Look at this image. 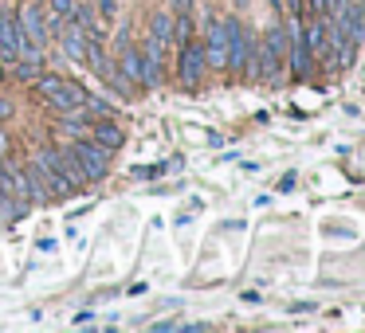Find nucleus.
Returning <instances> with one entry per match:
<instances>
[{
  "label": "nucleus",
  "instance_id": "obj_21",
  "mask_svg": "<svg viewBox=\"0 0 365 333\" xmlns=\"http://www.w3.org/2000/svg\"><path fill=\"white\" fill-rule=\"evenodd\" d=\"M291 189H294V173H287L283 184H279V192H291Z\"/></svg>",
  "mask_w": 365,
  "mask_h": 333
},
{
  "label": "nucleus",
  "instance_id": "obj_19",
  "mask_svg": "<svg viewBox=\"0 0 365 333\" xmlns=\"http://www.w3.org/2000/svg\"><path fill=\"white\" fill-rule=\"evenodd\" d=\"M98 12H103V16H114V12H118V0H98Z\"/></svg>",
  "mask_w": 365,
  "mask_h": 333
},
{
  "label": "nucleus",
  "instance_id": "obj_22",
  "mask_svg": "<svg viewBox=\"0 0 365 333\" xmlns=\"http://www.w3.org/2000/svg\"><path fill=\"white\" fill-rule=\"evenodd\" d=\"M346 4H349V9H361L365 12V0H346Z\"/></svg>",
  "mask_w": 365,
  "mask_h": 333
},
{
  "label": "nucleus",
  "instance_id": "obj_3",
  "mask_svg": "<svg viewBox=\"0 0 365 333\" xmlns=\"http://www.w3.org/2000/svg\"><path fill=\"white\" fill-rule=\"evenodd\" d=\"M71 153H75V161H79V169H83V176L87 181H98V176H106V169H110V157H106V145H98L95 137H75L71 142Z\"/></svg>",
  "mask_w": 365,
  "mask_h": 333
},
{
  "label": "nucleus",
  "instance_id": "obj_1",
  "mask_svg": "<svg viewBox=\"0 0 365 333\" xmlns=\"http://www.w3.org/2000/svg\"><path fill=\"white\" fill-rule=\"evenodd\" d=\"M36 95H40L48 106H56L59 114L63 110H83V106H87V90L75 87V83H67V79H59V75H40V79H36Z\"/></svg>",
  "mask_w": 365,
  "mask_h": 333
},
{
  "label": "nucleus",
  "instance_id": "obj_6",
  "mask_svg": "<svg viewBox=\"0 0 365 333\" xmlns=\"http://www.w3.org/2000/svg\"><path fill=\"white\" fill-rule=\"evenodd\" d=\"M205 48H200L197 40H189V43H181V83L185 87H200V75H205Z\"/></svg>",
  "mask_w": 365,
  "mask_h": 333
},
{
  "label": "nucleus",
  "instance_id": "obj_10",
  "mask_svg": "<svg viewBox=\"0 0 365 333\" xmlns=\"http://www.w3.org/2000/svg\"><path fill=\"white\" fill-rule=\"evenodd\" d=\"M122 75H126V83H138V87H145V56L134 48H122Z\"/></svg>",
  "mask_w": 365,
  "mask_h": 333
},
{
  "label": "nucleus",
  "instance_id": "obj_13",
  "mask_svg": "<svg viewBox=\"0 0 365 333\" xmlns=\"http://www.w3.org/2000/svg\"><path fill=\"white\" fill-rule=\"evenodd\" d=\"M291 67H294V75H307V67H310V48H307V40H302V28L294 32V43H291Z\"/></svg>",
  "mask_w": 365,
  "mask_h": 333
},
{
  "label": "nucleus",
  "instance_id": "obj_17",
  "mask_svg": "<svg viewBox=\"0 0 365 333\" xmlns=\"http://www.w3.org/2000/svg\"><path fill=\"white\" fill-rule=\"evenodd\" d=\"M75 4H79V0H51V12H56V20H71V16H75Z\"/></svg>",
  "mask_w": 365,
  "mask_h": 333
},
{
  "label": "nucleus",
  "instance_id": "obj_4",
  "mask_svg": "<svg viewBox=\"0 0 365 333\" xmlns=\"http://www.w3.org/2000/svg\"><path fill=\"white\" fill-rule=\"evenodd\" d=\"M20 32H24V56H32L36 48H43V43L51 40L48 32V20H43V9L36 4V0H28L24 9H20Z\"/></svg>",
  "mask_w": 365,
  "mask_h": 333
},
{
  "label": "nucleus",
  "instance_id": "obj_7",
  "mask_svg": "<svg viewBox=\"0 0 365 333\" xmlns=\"http://www.w3.org/2000/svg\"><path fill=\"white\" fill-rule=\"evenodd\" d=\"M0 56L4 59H16L24 56V32H20V20L0 12Z\"/></svg>",
  "mask_w": 365,
  "mask_h": 333
},
{
  "label": "nucleus",
  "instance_id": "obj_12",
  "mask_svg": "<svg viewBox=\"0 0 365 333\" xmlns=\"http://www.w3.org/2000/svg\"><path fill=\"white\" fill-rule=\"evenodd\" d=\"M91 137H95L98 145H106V149H118L122 145V130L114 126V122H95V126H91Z\"/></svg>",
  "mask_w": 365,
  "mask_h": 333
},
{
  "label": "nucleus",
  "instance_id": "obj_5",
  "mask_svg": "<svg viewBox=\"0 0 365 333\" xmlns=\"http://www.w3.org/2000/svg\"><path fill=\"white\" fill-rule=\"evenodd\" d=\"M224 32H228V67H247L252 63V43H247V32L240 20H224Z\"/></svg>",
  "mask_w": 365,
  "mask_h": 333
},
{
  "label": "nucleus",
  "instance_id": "obj_20",
  "mask_svg": "<svg viewBox=\"0 0 365 333\" xmlns=\"http://www.w3.org/2000/svg\"><path fill=\"white\" fill-rule=\"evenodd\" d=\"M173 9H177V16H181V12H192V0H173Z\"/></svg>",
  "mask_w": 365,
  "mask_h": 333
},
{
  "label": "nucleus",
  "instance_id": "obj_18",
  "mask_svg": "<svg viewBox=\"0 0 365 333\" xmlns=\"http://www.w3.org/2000/svg\"><path fill=\"white\" fill-rule=\"evenodd\" d=\"M16 75H20V79H36V75H40V67H36V59H24V63L16 67Z\"/></svg>",
  "mask_w": 365,
  "mask_h": 333
},
{
  "label": "nucleus",
  "instance_id": "obj_15",
  "mask_svg": "<svg viewBox=\"0 0 365 333\" xmlns=\"http://www.w3.org/2000/svg\"><path fill=\"white\" fill-rule=\"evenodd\" d=\"M150 36H158V40H173V20L165 16V12H158V16H153V24H150Z\"/></svg>",
  "mask_w": 365,
  "mask_h": 333
},
{
  "label": "nucleus",
  "instance_id": "obj_14",
  "mask_svg": "<svg viewBox=\"0 0 365 333\" xmlns=\"http://www.w3.org/2000/svg\"><path fill=\"white\" fill-rule=\"evenodd\" d=\"M56 161H59V169L67 173V181H71V184H83V181H87V176H83V169H79V161H75V153H71V145H67V149H59Z\"/></svg>",
  "mask_w": 365,
  "mask_h": 333
},
{
  "label": "nucleus",
  "instance_id": "obj_8",
  "mask_svg": "<svg viewBox=\"0 0 365 333\" xmlns=\"http://www.w3.org/2000/svg\"><path fill=\"white\" fill-rule=\"evenodd\" d=\"M205 59H208L212 67H228V32H224V20H208Z\"/></svg>",
  "mask_w": 365,
  "mask_h": 333
},
{
  "label": "nucleus",
  "instance_id": "obj_9",
  "mask_svg": "<svg viewBox=\"0 0 365 333\" xmlns=\"http://www.w3.org/2000/svg\"><path fill=\"white\" fill-rule=\"evenodd\" d=\"M36 165H40V173H43V181H48V189H51V192H71V189H75V184L67 181V173L59 169L56 149L40 153V157H36Z\"/></svg>",
  "mask_w": 365,
  "mask_h": 333
},
{
  "label": "nucleus",
  "instance_id": "obj_2",
  "mask_svg": "<svg viewBox=\"0 0 365 333\" xmlns=\"http://www.w3.org/2000/svg\"><path fill=\"white\" fill-rule=\"evenodd\" d=\"M283 51H287V32L283 28H267V36H263V51H259V59H255V79H267V83H275L279 75H283Z\"/></svg>",
  "mask_w": 365,
  "mask_h": 333
},
{
  "label": "nucleus",
  "instance_id": "obj_16",
  "mask_svg": "<svg viewBox=\"0 0 365 333\" xmlns=\"http://www.w3.org/2000/svg\"><path fill=\"white\" fill-rule=\"evenodd\" d=\"M173 40H177V43H189V40H192V20H189V12H181V16H177Z\"/></svg>",
  "mask_w": 365,
  "mask_h": 333
},
{
  "label": "nucleus",
  "instance_id": "obj_11",
  "mask_svg": "<svg viewBox=\"0 0 365 333\" xmlns=\"http://www.w3.org/2000/svg\"><path fill=\"white\" fill-rule=\"evenodd\" d=\"M63 51H67L71 59H79V63L91 56V40L83 36V28H71V32H63Z\"/></svg>",
  "mask_w": 365,
  "mask_h": 333
},
{
  "label": "nucleus",
  "instance_id": "obj_23",
  "mask_svg": "<svg viewBox=\"0 0 365 333\" xmlns=\"http://www.w3.org/2000/svg\"><path fill=\"white\" fill-rule=\"evenodd\" d=\"M271 4H275V9H279V0H271Z\"/></svg>",
  "mask_w": 365,
  "mask_h": 333
}]
</instances>
